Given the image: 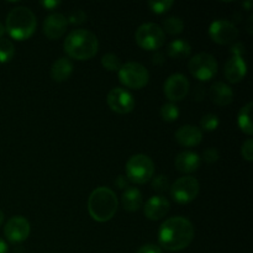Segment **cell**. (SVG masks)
Returning a JSON list of instances; mask_svg holds the SVG:
<instances>
[{
  "instance_id": "cell-34",
  "label": "cell",
  "mask_w": 253,
  "mask_h": 253,
  "mask_svg": "<svg viewBox=\"0 0 253 253\" xmlns=\"http://www.w3.org/2000/svg\"><path fill=\"white\" fill-rule=\"evenodd\" d=\"M137 253H163L162 249L157 245H153V244H147V245H143L141 246L140 249L137 250Z\"/></svg>"
},
{
  "instance_id": "cell-20",
  "label": "cell",
  "mask_w": 253,
  "mask_h": 253,
  "mask_svg": "<svg viewBox=\"0 0 253 253\" xmlns=\"http://www.w3.org/2000/svg\"><path fill=\"white\" fill-rule=\"evenodd\" d=\"M121 204L126 211H137L142 205V194L137 188H126L121 195Z\"/></svg>"
},
{
  "instance_id": "cell-8",
  "label": "cell",
  "mask_w": 253,
  "mask_h": 253,
  "mask_svg": "<svg viewBox=\"0 0 253 253\" xmlns=\"http://www.w3.org/2000/svg\"><path fill=\"white\" fill-rule=\"evenodd\" d=\"M189 71L194 78L200 82H208L215 77L217 72V62L209 53H198L190 59Z\"/></svg>"
},
{
  "instance_id": "cell-9",
  "label": "cell",
  "mask_w": 253,
  "mask_h": 253,
  "mask_svg": "<svg viewBox=\"0 0 253 253\" xmlns=\"http://www.w3.org/2000/svg\"><path fill=\"white\" fill-rule=\"evenodd\" d=\"M199 189V182L194 177L185 175L175 180L170 187V195L178 204H188L198 197Z\"/></svg>"
},
{
  "instance_id": "cell-25",
  "label": "cell",
  "mask_w": 253,
  "mask_h": 253,
  "mask_svg": "<svg viewBox=\"0 0 253 253\" xmlns=\"http://www.w3.org/2000/svg\"><path fill=\"white\" fill-rule=\"evenodd\" d=\"M15 54V47L10 40L0 39V63H7Z\"/></svg>"
},
{
  "instance_id": "cell-7",
  "label": "cell",
  "mask_w": 253,
  "mask_h": 253,
  "mask_svg": "<svg viewBox=\"0 0 253 253\" xmlns=\"http://www.w3.org/2000/svg\"><path fill=\"white\" fill-rule=\"evenodd\" d=\"M135 40L141 48L146 51H156L161 48L165 43L166 35L162 27L157 24H143L137 29L135 35Z\"/></svg>"
},
{
  "instance_id": "cell-15",
  "label": "cell",
  "mask_w": 253,
  "mask_h": 253,
  "mask_svg": "<svg viewBox=\"0 0 253 253\" xmlns=\"http://www.w3.org/2000/svg\"><path fill=\"white\" fill-rule=\"evenodd\" d=\"M67 21L66 17L62 14H52L46 17L43 22V34L46 35L47 39L57 40L63 36V34L67 30Z\"/></svg>"
},
{
  "instance_id": "cell-30",
  "label": "cell",
  "mask_w": 253,
  "mask_h": 253,
  "mask_svg": "<svg viewBox=\"0 0 253 253\" xmlns=\"http://www.w3.org/2000/svg\"><path fill=\"white\" fill-rule=\"evenodd\" d=\"M152 189L156 192L163 193L169 189V180L166 175H157L152 180Z\"/></svg>"
},
{
  "instance_id": "cell-21",
  "label": "cell",
  "mask_w": 253,
  "mask_h": 253,
  "mask_svg": "<svg viewBox=\"0 0 253 253\" xmlns=\"http://www.w3.org/2000/svg\"><path fill=\"white\" fill-rule=\"evenodd\" d=\"M72 72H73V64H72L71 59L62 57V58H58L52 64L51 77L54 82L61 83V82L67 81L69 78Z\"/></svg>"
},
{
  "instance_id": "cell-27",
  "label": "cell",
  "mask_w": 253,
  "mask_h": 253,
  "mask_svg": "<svg viewBox=\"0 0 253 253\" xmlns=\"http://www.w3.org/2000/svg\"><path fill=\"white\" fill-rule=\"evenodd\" d=\"M101 66L109 72H116L121 68V61L118 56L113 53H106L105 56H103L101 58Z\"/></svg>"
},
{
  "instance_id": "cell-11",
  "label": "cell",
  "mask_w": 253,
  "mask_h": 253,
  "mask_svg": "<svg viewBox=\"0 0 253 253\" xmlns=\"http://www.w3.org/2000/svg\"><path fill=\"white\" fill-rule=\"evenodd\" d=\"M189 81L183 74H172L163 85V91L168 100L180 101L189 93Z\"/></svg>"
},
{
  "instance_id": "cell-12",
  "label": "cell",
  "mask_w": 253,
  "mask_h": 253,
  "mask_svg": "<svg viewBox=\"0 0 253 253\" xmlns=\"http://www.w3.org/2000/svg\"><path fill=\"white\" fill-rule=\"evenodd\" d=\"M109 108L118 114H128L135 108V99L128 93L127 90L123 88H114L109 91L108 98Z\"/></svg>"
},
{
  "instance_id": "cell-26",
  "label": "cell",
  "mask_w": 253,
  "mask_h": 253,
  "mask_svg": "<svg viewBox=\"0 0 253 253\" xmlns=\"http://www.w3.org/2000/svg\"><path fill=\"white\" fill-rule=\"evenodd\" d=\"M161 118L167 123H173L179 118V109L173 103L165 104L161 108Z\"/></svg>"
},
{
  "instance_id": "cell-40",
  "label": "cell",
  "mask_w": 253,
  "mask_h": 253,
  "mask_svg": "<svg viewBox=\"0 0 253 253\" xmlns=\"http://www.w3.org/2000/svg\"><path fill=\"white\" fill-rule=\"evenodd\" d=\"M5 31H6V30H5V26L1 24V22H0V39H1L2 35L5 34Z\"/></svg>"
},
{
  "instance_id": "cell-3",
  "label": "cell",
  "mask_w": 253,
  "mask_h": 253,
  "mask_svg": "<svg viewBox=\"0 0 253 253\" xmlns=\"http://www.w3.org/2000/svg\"><path fill=\"white\" fill-rule=\"evenodd\" d=\"M119 202L115 192L108 187H99L91 192L88 199V211L91 219L106 222L118 211Z\"/></svg>"
},
{
  "instance_id": "cell-37",
  "label": "cell",
  "mask_w": 253,
  "mask_h": 253,
  "mask_svg": "<svg viewBox=\"0 0 253 253\" xmlns=\"http://www.w3.org/2000/svg\"><path fill=\"white\" fill-rule=\"evenodd\" d=\"M231 52L234 56H237V57H242V54L245 53V46L242 43H236L232 46L231 48Z\"/></svg>"
},
{
  "instance_id": "cell-14",
  "label": "cell",
  "mask_w": 253,
  "mask_h": 253,
  "mask_svg": "<svg viewBox=\"0 0 253 253\" xmlns=\"http://www.w3.org/2000/svg\"><path fill=\"white\" fill-rule=\"evenodd\" d=\"M170 204L165 197L161 195H156V197L150 198L146 202L145 208H143V212H145L146 217L150 220H160L165 217L169 211Z\"/></svg>"
},
{
  "instance_id": "cell-36",
  "label": "cell",
  "mask_w": 253,
  "mask_h": 253,
  "mask_svg": "<svg viewBox=\"0 0 253 253\" xmlns=\"http://www.w3.org/2000/svg\"><path fill=\"white\" fill-rule=\"evenodd\" d=\"M128 179L126 178V175L120 174L118 178L115 179V185L119 188V189H126L128 188Z\"/></svg>"
},
{
  "instance_id": "cell-35",
  "label": "cell",
  "mask_w": 253,
  "mask_h": 253,
  "mask_svg": "<svg viewBox=\"0 0 253 253\" xmlns=\"http://www.w3.org/2000/svg\"><path fill=\"white\" fill-rule=\"evenodd\" d=\"M205 98V89L202 85H198L193 91V100L202 101Z\"/></svg>"
},
{
  "instance_id": "cell-16",
  "label": "cell",
  "mask_w": 253,
  "mask_h": 253,
  "mask_svg": "<svg viewBox=\"0 0 253 253\" xmlns=\"http://www.w3.org/2000/svg\"><path fill=\"white\" fill-rule=\"evenodd\" d=\"M203 132L199 127L193 125H184L175 132V140L183 147H194L202 142Z\"/></svg>"
},
{
  "instance_id": "cell-2",
  "label": "cell",
  "mask_w": 253,
  "mask_h": 253,
  "mask_svg": "<svg viewBox=\"0 0 253 253\" xmlns=\"http://www.w3.org/2000/svg\"><path fill=\"white\" fill-rule=\"evenodd\" d=\"M64 52L77 61H88L98 53V37L85 29L73 30L64 40Z\"/></svg>"
},
{
  "instance_id": "cell-39",
  "label": "cell",
  "mask_w": 253,
  "mask_h": 253,
  "mask_svg": "<svg viewBox=\"0 0 253 253\" xmlns=\"http://www.w3.org/2000/svg\"><path fill=\"white\" fill-rule=\"evenodd\" d=\"M0 253H7V245L2 239H0Z\"/></svg>"
},
{
  "instance_id": "cell-31",
  "label": "cell",
  "mask_w": 253,
  "mask_h": 253,
  "mask_svg": "<svg viewBox=\"0 0 253 253\" xmlns=\"http://www.w3.org/2000/svg\"><path fill=\"white\" fill-rule=\"evenodd\" d=\"M241 155L242 157L246 161L251 162L253 160V141L252 138H249L247 141H245L244 145H242L241 148Z\"/></svg>"
},
{
  "instance_id": "cell-18",
  "label": "cell",
  "mask_w": 253,
  "mask_h": 253,
  "mask_svg": "<svg viewBox=\"0 0 253 253\" xmlns=\"http://www.w3.org/2000/svg\"><path fill=\"white\" fill-rule=\"evenodd\" d=\"M200 163H202V160H200L199 156L192 151L180 152L174 161L175 168L180 173H185V174L194 173L195 170H198V168L200 167Z\"/></svg>"
},
{
  "instance_id": "cell-1",
  "label": "cell",
  "mask_w": 253,
  "mask_h": 253,
  "mask_svg": "<svg viewBox=\"0 0 253 253\" xmlns=\"http://www.w3.org/2000/svg\"><path fill=\"white\" fill-rule=\"evenodd\" d=\"M194 239L192 222L183 216H174L161 225L158 242L166 251L177 252L187 249Z\"/></svg>"
},
{
  "instance_id": "cell-17",
  "label": "cell",
  "mask_w": 253,
  "mask_h": 253,
  "mask_svg": "<svg viewBox=\"0 0 253 253\" xmlns=\"http://www.w3.org/2000/svg\"><path fill=\"white\" fill-rule=\"evenodd\" d=\"M247 73L246 62L242 57L232 56L225 64V77L230 83H239Z\"/></svg>"
},
{
  "instance_id": "cell-4",
  "label": "cell",
  "mask_w": 253,
  "mask_h": 253,
  "mask_svg": "<svg viewBox=\"0 0 253 253\" xmlns=\"http://www.w3.org/2000/svg\"><path fill=\"white\" fill-rule=\"evenodd\" d=\"M36 26L37 21L34 12L26 6H17L7 14L5 30L14 40L24 41L34 35Z\"/></svg>"
},
{
  "instance_id": "cell-41",
  "label": "cell",
  "mask_w": 253,
  "mask_h": 253,
  "mask_svg": "<svg viewBox=\"0 0 253 253\" xmlns=\"http://www.w3.org/2000/svg\"><path fill=\"white\" fill-rule=\"evenodd\" d=\"M2 221H4V214H2V211L0 210V225L2 224Z\"/></svg>"
},
{
  "instance_id": "cell-24",
  "label": "cell",
  "mask_w": 253,
  "mask_h": 253,
  "mask_svg": "<svg viewBox=\"0 0 253 253\" xmlns=\"http://www.w3.org/2000/svg\"><path fill=\"white\" fill-rule=\"evenodd\" d=\"M184 29V22L182 19L177 16L168 17L163 21V32H167L169 35H178Z\"/></svg>"
},
{
  "instance_id": "cell-19",
  "label": "cell",
  "mask_w": 253,
  "mask_h": 253,
  "mask_svg": "<svg viewBox=\"0 0 253 253\" xmlns=\"http://www.w3.org/2000/svg\"><path fill=\"white\" fill-rule=\"evenodd\" d=\"M210 99L219 106H226L234 100V91L224 82H215L210 88Z\"/></svg>"
},
{
  "instance_id": "cell-13",
  "label": "cell",
  "mask_w": 253,
  "mask_h": 253,
  "mask_svg": "<svg viewBox=\"0 0 253 253\" xmlns=\"http://www.w3.org/2000/svg\"><path fill=\"white\" fill-rule=\"evenodd\" d=\"M4 235L11 244H20L30 235V224L24 216H12L4 227Z\"/></svg>"
},
{
  "instance_id": "cell-29",
  "label": "cell",
  "mask_w": 253,
  "mask_h": 253,
  "mask_svg": "<svg viewBox=\"0 0 253 253\" xmlns=\"http://www.w3.org/2000/svg\"><path fill=\"white\" fill-rule=\"evenodd\" d=\"M148 6H150L151 11L155 14H165L167 12L170 7L173 6L172 0H161V1H148Z\"/></svg>"
},
{
  "instance_id": "cell-28",
  "label": "cell",
  "mask_w": 253,
  "mask_h": 253,
  "mask_svg": "<svg viewBox=\"0 0 253 253\" xmlns=\"http://www.w3.org/2000/svg\"><path fill=\"white\" fill-rule=\"evenodd\" d=\"M219 118H217L216 115H214V114H207V115L203 116L202 120H200V128L210 132V131L216 130V128L219 127Z\"/></svg>"
},
{
  "instance_id": "cell-23",
  "label": "cell",
  "mask_w": 253,
  "mask_h": 253,
  "mask_svg": "<svg viewBox=\"0 0 253 253\" xmlns=\"http://www.w3.org/2000/svg\"><path fill=\"white\" fill-rule=\"evenodd\" d=\"M252 103L246 104L244 108L240 110L239 116H237V123H239V127L241 131L246 135H252L253 127H252V120H251V113H252Z\"/></svg>"
},
{
  "instance_id": "cell-22",
  "label": "cell",
  "mask_w": 253,
  "mask_h": 253,
  "mask_svg": "<svg viewBox=\"0 0 253 253\" xmlns=\"http://www.w3.org/2000/svg\"><path fill=\"white\" fill-rule=\"evenodd\" d=\"M190 52H192V47L185 40L178 39L174 40L169 43L167 48V53L170 58L174 59H184L188 58L190 56Z\"/></svg>"
},
{
  "instance_id": "cell-38",
  "label": "cell",
  "mask_w": 253,
  "mask_h": 253,
  "mask_svg": "<svg viewBox=\"0 0 253 253\" xmlns=\"http://www.w3.org/2000/svg\"><path fill=\"white\" fill-rule=\"evenodd\" d=\"M41 4L43 5V6L46 7V9H48V10H53L54 7L58 6V5L61 4V2H59V1H49V0H46V1H42Z\"/></svg>"
},
{
  "instance_id": "cell-33",
  "label": "cell",
  "mask_w": 253,
  "mask_h": 253,
  "mask_svg": "<svg viewBox=\"0 0 253 253\" xmlns=\"http://www.w3.org/2000/svg\"><path fill=\"white\" fill-rule=\"evenodd\" d=\"M85 19H86V15L84 14L83 11H81V10H77V11L72 12L68 20L71 24H82V22L85 21Z\"/></svg>"
},
{
  "instance_id": "cell-10",
  "label": "cell",
  "mask_w": 253,
  "mask_h": 253,
  "mask_svg": "<svg viewBox=\"0 0 253 253\" xmlns=\"http://www.w3.org/2000/svg\"><path fill=\"white\" fill-rule=\"evenodd\" d=\"M209 35L214 42L219 44L234 43L239 36V30L234 22L227 20H216L209 27Z\"/></svg>"
},
{
  "instance_id": "cell-5",
  "label": "cell",
  "mask_w": 253,
  "mask_h": 253,
  "mask_svg": "<svg viewBox=\"0 0 253 253\" xmlns=\"http://www.w3.org/2000/svg\"><path fill=\"white\" fill-rule=\"evenodd\" d=\"M155 173V163L148 156L135 155L126 163V178L135 184L150 182Z\"/></svg>"
},
{
  "instance_id": "cell-32",
  "label": "cell",
  "mask_w": 253,
  "mask_h": 253,
  "mask_svg": "<svg viewBox=\"0 0 253 253\" xmlns=\"http://www.w3.org/2000/svg\"><path fill=\"white\" fill-rule=\"evenodd\" d=\"M219 157H220L219 151H217L216 148H214V147L207 148V150L204 151V153H203V158H204V161L207 163H215V162H217Z\"/></svg>"
},
{
  "instance_id": "cell-6",
  "label": "cell",
  "mask_w": 253,
  "mask_h": 253,
  "mask_svg": "<svg viewBox=\"0 0 253 253\" xmlns=\"http://www.w3.org/2000/svg\"><path fill=\"white\" fill-rule=\"evenodd\" d=\"M119 79L126 88L142 89L150 81V73L142 64L127 62L119 69Z\"/></svg>"
}]
</instances>
